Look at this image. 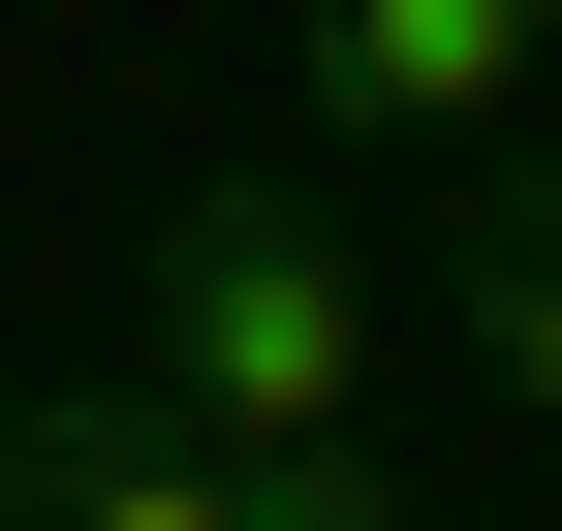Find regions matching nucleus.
<instances>
[{
	"mask_svg": "<svg viewBox=\"0 0 562 531\" xmlns=\"http://www.w3.org/2000/svg\"><path fill=\"white\" fill-rule=\"evenodd\" d=\"M0 531H250V470L157 375H32V407H0Z\"/></svg>",
	"mask_w": 562,
	"mask_h": 531,
	"instance_id": "3",
	"label": "nucleus"
},
{
	"mask_svg": "<svg viewBox=\"0 0 562 531\" xmlns=\"http://www.w3.org/2000/svg\"><path fill=\"white\" fill-rule=\"evenodd\" d=\"M438 313H469V375L562 438V125H469V157H438Z\"/></svg>",
	"mask_w": 562,
	"mask_h": 531,
	"instance_id": "4",
	"label": "nucleus"
},
{
	"mask_svg": "<svg viewBox=\"0 0 562 531\" xmlns=\"http://www.w3.org/2000/svg\"><path fill=\"white\" fill-rule=\"evenodd\" d=\"M250 531H406V470H375V438H281V470H250Z\"/></svg>",
	"mask_w": 562,
	"mask_h": 531,
	"instance_id": "5",
	"label": "nucleus"
},
{
	"mask_svg": "<svg viewBox=\"0 0 562 531\" xmlns=\"http://www.w3.org/2000/svg\"><path fill=\"white\" fill-rule=\"evenodd\" d=\"M313 32V125L344 157H469V125H531V0H281Z\"/></svg>",
	"mask_w": 562,
	"mask_h": 531,
	"instance_id": "2",
	"label": "nucleus"
},
{
	"mask_svg": "<svg viewBox=\"0 0 562 531\" xmlns=\"http://www.w3.org/2000/svg\"><path fill=\"white\" fill-rule=\"evenodd\" d=\"M157 407L220 438V470H281V438H375V250H344L281 157L157 188Z\"/></svg>",
	"mask_w": 562,
	"mask_h": 531,
	"instance_id": "1",
	"label": "nucleus"
},
{
	"mask_svg": "<svg viewBox=\"0 0 562 531\" xmlns=\"http://www.w3.org/2000/svg\"><path fill=\"white\" fill-rule=\"evenodd\" d=\"M531 94H562V0H531Z\"/></svg>",
	"mask_w": 562,
	"mask_h": 531,
	"instance_id": "6",
	"label": "nucleus"
}]
</instances>
